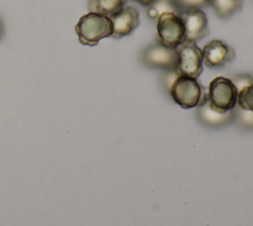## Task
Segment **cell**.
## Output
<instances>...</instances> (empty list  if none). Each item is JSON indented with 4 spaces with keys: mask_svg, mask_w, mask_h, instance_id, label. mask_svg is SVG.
Segmentation results:
<instances>
[{
    "mask_svg": "<svg viewBox=\"0 0 253 226\" xmlns=\"http://www.w3.org/2000/svg\"><path fill=\"white\" fill-rule=\"evenodd\" d=\"M75 32L82 45L94 47L100 40L112 36L113 25L109 17L89 12L79 19Z\"/></svg>",
    "mask_w": 253,
    "mask_h": 226,
    "instance_id": "cell-1",
    "label": "cell"
},
{
    "mask_svg": "<svg viewBox=\"0 0 253 226\" xmlns=\"http://www.w3.org/2000/svg\"><path fill=\"white\" fill-rule=\"evenodd\" d=\"M171 98L184 109L199 107L208 101L206 89L196 78L180 75L169 90Z\"/></svg>",
    "mask_w": 253,
    "mask_h": 226,
    "instance_id": "cell-2",
    "label": "cell"
},
{
    "mask_svg": "<svg viewBox=\"0 0 253 226\" xmlns=\"http://www.w3.org/2000/svg\"><path fill=\"white\" fill-rule=\"evenodd\" d=\"M207 95L211 108L224 113L235 108L238 92L229 78L217 76L210 82Z\"/></svg>",
    "mask_w": 253,
    "mask_h": 226,
    "instance_id": "cell-3",
    "label": "cell"
},
{
    "mask_svg": "<svg viewBox=\"0 0 253 226\" xmlns=\"http://www.w3.org/2000/svg\"><path fill=\"white\" fill-rule=\"evenodd\" d=\"M175 51L178 57L176 65L178 74L197 78L203 71V53L196 42L184 40Z\"/></svg>",
    "mask_w": 253,
    "mask_h": 226,
    "instance_id": "cell-4",
    "label": "cell"
},
{
    "mask_svg": "<svg viewBox=\"0 0 253 226\" xmlns=\"http://www.w3.org/2000/svg\"><path fill=\"white\" fill-rule=\"evenodd\" d=\"M157 42L175 49L185 39V28L180 16L163 13L157 18Z\"/></svg>",
    "mask_w": 253,
    "mask_h": 226,
    "instance_id": "cell-5",
    "label": "cell"
},
{
    "mask_svg": "<svg viewBox=\"0 0 253 226\" xmlns=\"http://www.w3.org/2000/svg\"><path fill=\"white\" fill-rule=\"evenodd\" d=\"M140 59L145 66L161 70L176 68L178 61L175 49L167 48L157 41L142 51Z\"/></svg>",
    "mask_w": 253,
    "mask_h": 226,
    "instance_id": "cell-6",
    "label": "cell"
},
{
    "mask_svg": "<svg viewBox=\"0 0 253 226\" xmlns=\"http://www.w3.org/2000/svg\"><path fill=\"white\" fill-rule=\"evenodd\" d=\"M180 17L185 28L184 40L198 42L209 34L208 19L202 9L186 10Z\"/></svg>",
    "mask_w": 253,
    "mask_h": 226,
    "instance_id": "cell-7",
    "label": "cell"
},
{
    "mask_svg": "<svg viewBox=\"0 0 253 226\" xmlns=\"http://www.w3.org/2000/svg\"><path fill=\"white\" fill-rule=\"evenodd\" d=\"M203 63L209 67L223 66L235 57V53L232 48L220 40H212L202 50Z\"/></svg>",
    "mask_w": 253,
    "mask_h": 226,
    "instance_id": "cell-8",
    "label": "cell"
},
{
    "mask_svg": "<svg viewBox=\"0 0 253 226\" xmlns=\"http://www.w3.org/2000/svg\"><path fill=\"white\" fill-rule=\"evenodd\" d=\"M113 25L112 38L120 39L129 35L139 24L138 11L131 6H125L115 15L109 17Z\"/></svg>",
    "mask_w": 253,
    "mask_h": 226,
    "instance_id": "cell-9",
    "label": "cell"
},
{
    "mask_svg": "<svg viewBox=\"0 0 253 226\" xmlns=\"http://www.w3.org/2000/svg\"><path fill=\"white\" fill-rule=\"evenodd\" d=\"M197 118L205 126L210 128H220L228 125L234 120V111H227L224 113L214 111L211 108L209 102L197 107Z\"/></svg>",
    "mask_w": 253,
    "mask_h": 226,
    "instance_id": "cell-10",
    "label": "cell"
},
{
    "mask_svg": "<svg viewBox=\"0 0 253 226\" xmlns=\"http://www.w3.org/2000/svg\"><path fill=\"white\" fill-rule=\"evenodd\" d=\"M127 0H89L88 9L90 12L111 17L125 7Z\"/></svg>",
    "mask_w": 253,
    "mask_h": 226,
    "instance_id": "cell-11",
    "label": "cell"
},
{
    "mask_svg": "<svg viewBox=\"0 0 253 226\" xmlns=\"http://www.w3.org/2000/svg\"><path fill=\"white\" fill-rule=\"evenodd\" d=\"M210 5L213 8L217 17L225 19L241 8L242 0H210Z\"/></svg>",
    "mask_w": 253,
    "mask_h": 226,
    "instance_id": "cell-12",
    "label": "cell"
},
{
    "mask_svg": "<svg viewBox=\"0 0 253 226\" xmlns=\"http://www.w3.org/2000/svg\"><path fill=\"white\" fill-rule=\"evenodd\" d=\"M234 111V120L235 123L244 130L253 131V111L244 110L239 106H235Z\"/></svg>",
    "mask_w": 253,
    "mask_h": 226,
    "instance_id": "cell-13",
    "label": "cell"
},
{
    "mask_svg": "<svg viewBox=\"0 0 253 226\" xmlns=\"http://www.w3.org/2000/svg\"><path fill=\"white\" fill-rule=\"evenodd\" d=\"M149 6L153 8L158 17L163 13H173L178 16H181L182 14V11L174 0H155Z\"/></svg>",
    "mask_w": 253,
    "mask_h": 226,
    "instance_id": "cell-14",
    "label": "cell"
},
{
    "mask_svg": "<svg viewBox=\"0 0 253 226\" xmlns=\"http://www.w3.org/2000/svg\"><path fill=\"white\" fill-rule=\"evenodd\" d=\"M237 104L244 110L253 111V83L238 92Z\"/></svg>",
    "mask_w": 253,
    "mask_h": 226,
    "instance_id": "cell-15",
    "label": "cell"
},
{
    "mask_svg": "<svg viewBox=\"0 0 253 226\" xmlns=\"http://www.w3.org/2000/svg\"><path fill=\"white\" fill-rule=\"evenodd\" d=\"M234 86L237 89V92L241 91L243 88L251 85L253 83V74L252 73H237L233 74L229 78Z\"/></svg>",
    "mask_w": 253,
    "mask_h": 226,
    "instance_id": "cell-16",
    "label": "cell"
},
{
    "mask_svg": "<svg viewBox=\"0 0 253 226\" xmlns=\"http://www.w3.org/2000/svg\"><path fill=\"white\" fill-rule=\"evenodd\" d=\"M182 13L189 9H201L210 5V0H174Z\"/></svg>",
    "mask_w": 253,
    "mask_h": 226,
    "instance_id": "cell-17",
    "label": "cell"
},
{
    "mask_svg": "<svg viewBox=\"0 0 253 226\" xmlns=\"http://www.w3.org/2000/svg\"><path fill=\"white\" fill-rule=\"evenodd\" d=\"M180 75L178 74L176 68H170V69H165L162 70L161 73V81L163 86L169 91L172 84L174 83V81L179 77Z\"/></svg>",
    "mask_w": 253,
    "mask_h": 226,
    "instance_id": "cell-18",
    "label": "cell"
},
{
    "mask_svg": "<svg viewBox=\"0 0 253 226\" xmlns=\"http://www.w3.org/2000/svg\"><path fill=\"white\" fill-rule=\"evenodd\" d=\"M133 1H135V2H137V3H139L140 5H142V6H146V7H148L149 5H151L155 0H133Z\"/></svg>",
    "mask_w": 253,
    "mask_h": 226,
    "instance_id": "cell-19",
    "label": "cell"
},
{
    "mask_svg": "<svg viewBox=\"0 0 253 226\" xmlns=\"http://www.w3.org/2000/svg\"><path fill=\"white\" fill-rule=\"evenodd\" d=\"M4 35V25H3V22H2V19L0 18V40L2 39Z\"/></svg>",
    "mask_w": 253,
    "mask_h": 226,
    "instance_id": "cell-20",
    "label": "cell"
}]
</instances>
